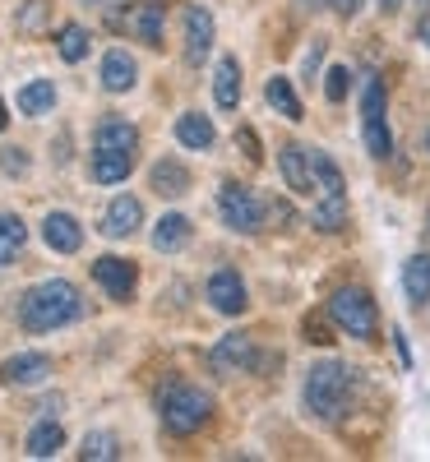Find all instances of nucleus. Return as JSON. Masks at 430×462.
Listing matches in <instances>:
<instances>
[{
  "instance_id": "nucleus-39",
  "label": "nucleus",
  "mask_w": 430,
  "mask_h": 462,
  "mask_svg": "<svg viewBox=\"0 0 430 462\" xmlns=\"http://www.w3.org/2000/svg\"><path fill=\"white\" fill-rule=\"evenodd\" d=\"M333 10H338V19H351L361 10V0H333Z\"/></svg>"
},
{
  "instance_id": "nucleus-29",
  "label": "nucleus",
  "mask_w": 430,
  "mask_h": 462,
  "mask_svg": "<svg viewBox=\"0 0 430 462\" xmlns=\"http://www.w3.org/2000/svg\"><path fill=\"white\" fill-rule=\"evenodd\" d=\"M79 457L84 462H111V457H121V444H116V435H107V430H93V435H84Z\"/></svg>"
},
{
  "instance_id": "nucleus-23",
  "label": "nucleus",
  "mask_w": 430,
  "mask_h": 462,
  "mask_svg": "<svg viewBox=\"0 0 430 462\" xmlns=\"http://www.w3.org/2000/svg\"><path fill=\"white\" fill-rule=\"evenodd\" d=\"M264 97H268V106L273 111H278L283 116V121H305V106H301V97H296V88H292V79H283V74H278V79H268L264 84Z\"/></svg>"
},
{
  "instance_id": "nucleus-13",
  "label": "nucleus",
  "mask_w": 430,
  "mask_h": 462,
  "mask_svg": "<svg viewBox=\"0 0 430 462\" xmlns=\"http://www.w3.org/2000/svg\"><path fill=\"white\" fill-rule=\"evenodd\" d=\"M42 241H47V250H56V254H79L84 250V226H79V217L74 213H47L42 217Z\"/></svg>"
},
{
  "instance_id": "nucleus-38",
  "label": "nucleus",
  "mask_w": 430,
  "mask_h": 462,
  "mask_svg": "<svg viewBox=\"0 0 430 462\" xmlns=\"http://www.w3.org/2000/svg\"><path fill=\"white\" fill-rule=\"evenodd\" d=\"M268 213H273V222H278V226H287V222L296 217V213H292V204H283V199H273V204H268Z\"/></svg>"
},
{
  "instance_id": "nucleus-28",
  "label": "nucleus",
  "mask_w": 430,
  "mask_h": 462,
  "mask_svg": "<svg viewBox=\"0 0 430 462\" xmlns=\"http://www.w3.org/2000/svg\"><path fill=\"white\" fill-rule=\"evenodd\" d=\"M23 245H28V226H23V217L0 213V263H14Z\"/></svg>"
},
{
  "instance_id": "nucleus-18",
  "label": "nucleus",
  "mask_w": 430,
  "mask_h": 462,
  "mask_svg": "<svg viewBox=\"0 0 430 462\" xmlns=\"http://www.w3.org/2000/svg\"><path fill=\"white\" fill-rule=\"evenodd\" d=\"M163 23H167L163 0H144V5H135V14H130V32L144 47H163Z\"/></svg>"
},
{
  "instance_id": "nucleus-46",
  "label": "nucleus",
  "mask_w": 430,
  "mask_h": 462,
  "mask_svg": "<svg viewBox=\"0 0 430 462\" xmlns=\"http://www.w3.org/2000/svg\"><path fill=\"white\" fill-rule=\"evenodd\" d=\"M89 5H102V0H89Z\"/></svg>"
},
{
  "instance_id": "nucleus-45",
  "label": "nucleus",
  "mask_w": 430,
  "mask_h": 462,
  "mask_svg": "<svg viewBox=\"0 0 430 462\" xmlns=\"http://www.w3.org/2000/svg\"><path fill=\"white\" fill-rule=\"evenodd\" d=\"M416 5H430V0H416Z\"/></svg>"
},
{
  "instance_id": "nucleus-10",
  "label": "nucleus",
  "mask_w": 430,
  "mask_h": 462,
  "mask_svg": "<svg viewBox=\"0 0 430 462\" xmlns=\"http://www.w3.org/2000/svg\"><path fill=\"white\" fill-rule=\"evenodd\" d=\"M144 226V204L135 199V195H116L111 204H107V213H102V236H111V241H126V236H135V231Z\"/></svg>"
},
{
  "instance_id": "nucleus-5",
  "label": "nucleus",
  "mask_w": 430,
  "mask_h": 462,
  "mask_svg": "<svg viewBox=\"0 0 430 462\" xmlns=\"http://www.w3.org/2000/svg\"><path fill=\"white\" fill-rule=\"evenodd\" d=\"M218 213L231 231H241V236H255V231H264L268 222V199L259 195V189L241 185V180H227L218 189Z\"/></svg>"
},
{
  "instance_id": "nucleus-1",
  "label": "nucleus",
  "mask_w": 430,
  "mask_h": 462,
  "mask_svg": "<svg viewBox=\"0 0 430 462\" xmlns=\"http://www.w3.org/2000/svg\"><path fill=\"white\" fill-rule=\"evenodd\" d=\"M84 315V296L65 278H47L19 296V324L23 333H56Z\"/></svg>"
},
{
  "instance_id": "nucleus-36",
  "label": "nucleus",
  "mask_w": 430,
  "mask_h": 462,
  "mask_svg": "<svg viewBox=\"0 0 430 462\" xmlns=\"http://www.w3.org/2000/svg\"><path fill=\"white\" fill-rule=\"evenodd\" d=\"M0 167H5L10 176H23L28 171V152L23 148H0Z\"/></svg>"
},
{
  "instance_id": "nucleus-41",
  "label": "nucleus",
  "mask_w": 430,
  "mask_h": 462,
  "mask_svg": "<svg viewBox=\"0 0 430 462\" xmlns=\"http://www.w3.org/2000/svg\"><path fill=\"white\" fill-rule=\"evenodd\" d=\"M375 5H379L384 14H394V10H403V5H407V0H375Z\"/></svg>"
},
{
  "instance_id": "nucleus-47",
  "label": "nucleus",
  "mask_w": 430,
  "mask_h": 462,
  "mask_svg": "<svg viewBox=\"0 0 430 462\" xmlns=\"http://www.w3.org/2000/svg\"><path fill=\"white\" fill-rule=\"evenodd\" d=\"M425 148H430V134H425Z\"/></svg>"
},
{
  "instance_id": "nucleus-33",
  "label": "nucleus",
  "mask_w": 430,
  "mask_h": 462,
  "mask_svg": "<svg viewBox=\"0 0 430 462\" xmlns=\"http://www.w3.org/2000/svg\"><path fill=\"white\" fill-rule=\"evenodd\" d=\"M361 116L366 121H384V79H370L361 93Z\"/></svg>"
},
{
  "instance_id": "nucleus-35",
  "label": "nucleus",
  "mask_w": 430,
  "mask_h": 462,
  "mask_svg": "<svg viewBox=\"0 0 430 462\" xmlns=\"http://www.w3.org/2000/svg\"><path fill=\"white\" fill-rule=\"evenodd\" d=\"M237 148H241V158H246V162H259V158H264V152H259V134H255L250 125L237 130Z\"/></svg>"
},
{
  "instance_id": "nucleus-4",
  "label": "nucleus",
  "mask_w": 430,
  "mask_h": 462,
  "mask_svg": "<svg viewBox=\"0 0 430 462\" xmlns=\"http://www.w3.org/2000/svg\"><path fill=\"white\" fill-rule=\"evenodd\" d=\"M329 319L347 337H361V342H375V333H379V310H375L370 291H361V287H338L329 296Z\"/></svg>"
},
{
  "instance_id": "nucleus-9",
  "label": "nucleus",
  "mask_w": 430,
  "mask_h": 462,
  "mask_svg": "<svg viewBox=\"0 0 430 462\" xmlns=\"http://www.w3.org/2000/svg\"><path fill=\"white\" fill-rule=\"evenodd\" d=\"M51 379V356L47 352H19L10 361H0V383L5 389H37Z\"/></svg>"
},
{
  "instance_id": "nucleus-22",
  "label": "nucleus",
  "mask_w": 430,
  "mask_h": 462,
  "mask_svg": "<svg viewBox=\"0 0 430 462\" xmlns=\"http://www.w3.org/2000/svg\"><path fill=\"white\" fill-rule=\"evenodd\" d=\"M93 148H126V152H139V130L130 121H121V116H107V121H98L93 130Z\"/></svg>"
},
{
  "instance_id": "nucleus-6",
  "label": "nucleus",
  "mask_w": 430,
  "mask_h": 462,
  "mask_svg": "<svg viewBox=\"0 0 430 462\" xmlns=\"http://www.w3.org/2000/svg\"><path fill=\"white\" fill-rule=\"evenodd\" d=\"M93 282H98L116 305H126V300L135 296L139 268H135L130 259H121V254H98V259H93Z\"/></svg>"
},
{
  "instance_id": "nucleus-2",
  "label": "nucleus",
  "mask_w": 430,
  "mask_h": 462,
  "mask_svg": "<svg viewBox=\"0 0 430 462\" xmlns=\"http://www.w3.org/2000/svg\"><path fill=\"white\" fill-rule=\"evenodd\" d=\"M357 383H361V370H351L347 361L329 356V361H315L305 370V411L310 416H320V420H338L351 402V393H357Z\"/></svg>"
},
{
  "instance_id": "nucleus-42",
  "label": "nucleus",
  "mask_w": 430,
  "mask_h": 462,
  "mask_svg": "<svg viewBox=\"0 0 430 462\" xmlns=\"http://www.w3.org/2000/svg\"><path fill=\"white\" fill-rule=\"evenodd\" d=\"M416 37H421V42H425V47H430V14H425V19H421V23H416Z\"/></svg>"
},
{
  "instance_id": "nucleus-20",
  "label": "nucleus",
  "mask_w": 430,
  "mask_h": 462,
  "mask_svg": "<svg viewBox=\"0 0 430 462\" xmlns=\"http://www.w3.org/2000/svg\"><path fill=\"white\" fill-rule=\"evenodd\" d=\"M213 97H218L222 111H237V102H241V65H237V56H218V65H213Z\"/></svg>"
},
{
  "instance_id": "nucleus-17",
  "label": "nucleus",
  "mask_w": 430,
  "mask_h": 462,
  "mask_svg": "<svg viewBox=\"0 0 430 462\" xmlns=\"http://www.w3.org/2000/svg\"><path fill=\"white\" fill-rule=\"evenodd\" d=\"M176 143L194 148V152H209L218 143V130L204 111H185V116H176Z\"/></svg>"
},
{
  "instance_id": "nucleus-25",
  "label": "nucleus",
  "mask_w": 430,
  "mask_h": 462,
  "mask_svg": "<svg viewBox=\"0 0 430 462\" xmlns=\"http://www.w3.org/2000/svg\"><path fill=\"white\" fill-rule=\"evenodd\" d=\"M14 106H19V116H47V111L56 106V84H51V79H28V84L19 88Z\"/></svg>"
},
{
  "instance_id": "nucleus-12",
  "label": "nucleus",
  "mask_w": 430,
  "mask_h": 462,
  "mask_svg": "<svg viewBox=\"0 0 430 462\" xmlns=\"http://www.w3.org/2000/svg\"><path fill=\"white\" fill-rule=\"evenodd\" d=\"M278 171H283V180H287L292 195H315V167H310V148L283 143V148H278Z\"/></svg>"
},
{
  "instance_id": "nucleus-44",
  "label": "nucleus",
  "mask_w": 430,
  "mask_h": 462,
  "mask_svg": "<svg viewBox=\"0 0 430 462\" xmlns=\"http://www.w3.org/2000/svg\"><path fill=\"white\" fill-rule=\"evenodd\" d=\"M5 125H10V111H5V97H0V134H5Z\"/></svg>"
},
{
  "instance_id": "nucleus-26",
  "label": "nucleus",
  "mask_w": 430,
  "mask_h": 462,
  "mask_svg": "<svg viewBox=\"0 0 430 462\" xmlns=\"http://www.w3.org/2000/svg\"><path fill=\"white\" fill-rule=\"evenodd\" d=\"M89 47H93V37H89L84 23H61V32H56V51H61L65 65H79V60L89 56Z\"/></svg>"
},
{
  "instance_id": "nucleus-15",
  "label": "nucleus",
  "mask_w": 430,
  "mask_h": 462,
  "mask_svg": "<svg viewBox=\"0 0 430 462\" xmlns=\"http://www.w3.org/2000/svg\"><path fill=\"white\" fill-rule=\"evenodd\" d=\"M148 185H153V195H163V199H181V195H190V167L181 158H163V162H153Z\"/></svg>"
},
{
  "instance_id": "nucleus-30",
  "label": "nucleus",
  "mask_w": 430,
  "mask_h": 462,
  "mask_svg": "<svg viewBox=\"0 0 430 462\" xmlns=\"http://www.w3.org/2000/svg\"><path fill=\"white\" fill-rule=\"evenodd\" d=\"M310 222H315V231H342V226H347V199H324V195H320Z\"/></svg>"
},
{
  "instance_id": "nucleus-21",
  "label": "nucleus",
  "mask_w": 430,
  "mask_h": 462,
  "mask_svg": "<svg viewBox=\"0 0 430 462\" xmlns=\"http://www.w3.org/2000/svg\"><path fill=\"white\" fill-rule=\"evenodd\" d=\"M65 448V426H61V420H37V426L28 430V439H23V453L28 457H56Z\"/></svg>"
},
{
  "instance_id": "nucleus-34",
  "label": "nucleus",
  "mask_w": 430,
  "mask_h": 462,
  "mask_svg": "<svg viewBox=\"0 0 430 462\" xmlns=\"http://www.w3.org/2000/svg\"><path fill=\"white\" fill-rule=\"evenodd\" d=\"M301 328H305V342H310V346H333V328H329V319H320L315 310L305 315Z\"/></svg>"
},
{
  "instance_id": "nucleus-31",
  "label": "nucleus",
  "mask_w": 430,
  "mask_h": 462,
  "mask_svg": "<svg viewBox=\"0 0 430 462\" xmlns=\"http://www.w3.org/2000/svg\"><path fill=\"white\" fill-rule=\"evenodd\" d=\"M347 93H351V69H347V65H329V74H324V97H329V102H347Z\"/></svg>"
},
{
  "instance_id": "nucleus-37",
  "label": "nucleus",
  "mask_w": 430,
  "mask_h": 462,
  "mask_svg": "<svg viewBox=\"0 0 430 462\" xmlns=\"http://www.w3.org/2000/svg\"><path fill=\"white\" fill-rule=\"evenodd\" d=\"M320 60H324V42H315V47H310V56H305V79H315ZM315 84H320V79H315Z\"/></svg>"
},
{
  "instance_id": "nucleus-3",
  "label": "nucleus",
  "mask_w": 430,
  "mask_h": 462,
  "mask_svg": "<svg viewBox=\"0 0 430 462\" xmlns=\"http://www.w3.org/2000/svg\"><path fill=\"white\" fill-rule=\"evenodd\" d=\"M158 411H163V426L172 435H194V430H204L209 426V416H213V398L209 389H200V383H167L163 398H158Z\"/></svg>"
},
{
  "instance_id": "nucleus-43",
  "label": "nucleus",
  "mask_w": 430,
  "mask_h": 462,
  "mask_svg": "<svg viewBox=\"0 0 430 462\" xmlns=\"http://www.w3.org/2000/svg\"><path fill=\"white\" fill-rule=\"evenodd\" d=\"M333 0H301V10H329Z\"/></svg>"
},
{
  "instance_id": "nucleus-8",
  "label": "nucleus",
  "mask_w": 430,
  "mask_h": 462,
  "mask_svg": "<svg viewBox=\"0 0 430 462\" xmlns=\"http://www.w3.org/2000/svg\"><path fill=\"white\" fill-rule=\"evenodd\" d=\"M204 296H209L213 310L227 315V319L246 315V305H250V296H246V278L237 273V268H218V273L209 278V287H204Z\"/></svg>"
},
{
  "instance_id": "nucleus-11",
  "label": "nucleus",
  "mask_w": 430,
  "mask_h": 462,
  "mask_svg": "<svg viewBox=\"0 0 430 462\" xmlns=\"http://www.w3.org/2000/svg\"><path fill=\"white\" fill-rule=\"evenodd\" d=\"M213 14L204 5H185V60L190 65H204L213 51Z\"/></svg>"
},
{
  "instance_id": "nucleus-16",
  "label": "nucleus",
  "mask_w": 430,
  "mask_h": 462,
  "mask_svg": "<svg viewBox=\"0 0 430 462\" xmlns=\"http://www.w3.org/2000/svg\"><path fill=\"white\" fill-rule=\"evenodd\" d=\"M135 84H139V65H135V56L121 51V47H111V51L102 56V88H107V93H130Z\"/></svg>"
},
{
  "instance_id": "nucleus-19",
  "label": "nucleus",
  "mask_w": 430,
  "mask_h": 462,
  "mask_svg": "<svg viewBox=\"0 0 430 462\" xmlns=\"http://www.w3.org/2000/svg\"><path fill=\"white\" fill-rule=\"evenodd\" d=\"M190 236H194L190 217L185 213H167V217H158V226H153V250H158V254H176V250L190 245Z\"/></svg>"
},
{
  "instance_id": "nucleus-24",
  "label": "nucleus",
  "mask_w": 430,
  "mask_h": 462,
  "mask_svg": "<svg viewBox=\"0 0 430 462\" xmlns=\"http://www.w3.org/2000/svg\"><path fill=\"white\" fill-rule=\"evenodd\" d=\"M310 167H315V189L324 199H347V180H342V167L329 158V152H310Z\"/></svg>"
},
{
  "instance_id": "nucleus-27",
  "label": "nucleus",
  "mask_w": 430,
  "mask_h": 462,
  "mask_svg": "<svg viewBox=\"0 0 430 462\" xmlns=\"http://www.w3.org/2000/svg\"><path fill=\"white\" fill-rule=\"evenodd\" d=\"M403 287H407V300L412 305H425L430 300V259L425 254H412L403 263Z\"/></svg>"
},
{
  "instance_id": "nucleus-14",
  "label": "nucleus",
  "mask_w": 430,
  "mask_h": 462,
  "mask_svg": "<svg viewBox=\"0 0 430 462\" xmlns=\"http://www.w3.org/2000/svg\"><path fill=\"white\" fill-rule=\"evenodd\" d=\"M130 171H135V152H126V148H93L89 176L98 185H121Z\"/></svg>"
},
{
  "instance_id": "nucleus-40",
  "label": "nucleus",
  "mask_w": 430,
  "mask_h": 462,
  "mask_svg": "<svg viewBox=\"0 0 430 462\" xmlns=\"http://www.w3.org/2000/svg\"><path fill=\"white\" fill-rule=\"evenodd\" d=\"M394 342H398V356H403V365H412V352H407V337L394 328Z\"/></svg>"
},
{
  "instance_id": "nucleus-32",
  "label": "nucleus",
  "mask_w": 430,
  "mask_h": 462,
  "mask_svg": "<svg viewBox=\"0 0 430 462\" xmlns=\"http://www.w3.org/2000/svg\"><path fill=\"white\" fill-rule=\"evenodd\" d=\"M366 148H370V158H388L394 152V139H388L384 121H366Z\"/></svg>"
},
{
  "instance_id": "nucleus-7",
  "label": "nucleus",
  "mask_w": 430,
  "mask_h": 462,
  "mask_svg": "<svg viewBox=\"0 0 430 462\" xmlns=\"http://www.w3.org/2000/svg\"><path fill=\"white\" fill-rule=\"evenodd\" d=\"M250 365H255V337H246V333H222V337L213 342V352H209V370H213V374L231 379V374H246Z\"/></svg>"
}]
</instances>
